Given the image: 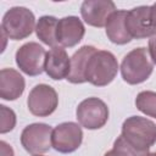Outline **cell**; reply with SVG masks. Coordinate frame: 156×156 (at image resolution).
Instances as JSON below:
<instances>
[{
    "label": "cell",
    "mask_w": 156,
    "mask_h": 156,
    "mask_svg": "<svg viewBox=\"0 0 156 156\" xmlns=\"http://www.w3.org/2000/svg\"><path fill=\"white\" fill-rule=\"evenodd\" d=\"M152 69L154 62L146 48H136L129 51L121 63L122 78L132 85L145 82L151 76Z\"/></svg>",
    "instance_id": "1"
},
{
    "label": "cell",
    "mask_w": 156,
    "mask_h": 156,
    "mask_svg": "<svg viewBox=\"0 0 156 156\" xmlns=\"http://www.w3.org/2000/svg\"><path fill=\"white\" fill-rule=\"evenodd\" d=\"M118 72V62L115 55L106 50H96L87 66L85 79L95 87L110 84Z\"/></svg>",
    "instance_id": "2"
},
{
    "label": "cell",
    "mask_w": 156,
    "mask_h": 156,
    "mask_svg": "<svg viewBox=\"0 0 156 156\" xmlns=\"http://www.w3.org/2000/svg\"><path fill=\"white\" fill-rule=\"evenodd\" d=\"M122 135L138 150L149 151L156 143V124L145 117L132 116L123 122Z\"/></svg>",
    "instance_id": "3"
},
{
    "label": "cell",
    "mask_w": 156,
    "mask_h": 156,
    "mask_svg": "<svg viewBox=\"0 0 156 156\" xmlns=\"http://www.w3.org/2000/svg\"><path fill=\"white\" fill-rule=\"evenodd\" d=\"M35 18L33 12L22 6L11 7L2 17L1 32L9 39L21 40L32 34L35 29Z\"/></svg>",
    "instance_id": "4"
},
{
    "label": "cell",
    "mask_w": 156,
    "mask_h": 156,
    "mask_svg": "<svg viewBox=\"0 0 156 156\" xmlns=\"http://www.w3.org/2000/svg\"><path fill=\"white\" fill-rule=\"evenodd\" d=\"M79 124L87 129H99L108 119V107L99 98H88L83 100L76 111Z\"/></svg>",
    "instance_id": "5"
},
{
    "label": "cell",
    "mask_w": 156,
    "mask_h": 156,
    "mask_svg": "<svg viewBox=\"0 0 156 156\" xmlns=\"http://www.w3.org/2000/svg\"><path fill=\"white\" fill-rule=\"evenodd\" d=\"M52 128L45 123H33L27 126L21 134V144L32 155H40L50 150Z\"/></svg>",
    "instance_id": "6"
},
{
    "label": "cell",
    "mask_w": 156,
    "mask_h": 156,
    "mask_svg": "<svg viewBox=\"0 0 156 156\" xmlns=\"http://www.w3.org/2000/svg\"><path fill=\"white\" fill-rule=\"evenodd\" d=\"M46 51L38 43L23 44L16 51V63L20 69L28 76H39L45 68Z\"/></svg>",
    "instance_id": "7"
},
{
    "label": "cell",
    "mask_w": 156,
    "mask_h": 156,
    "mask_svg": "<svg viewBox=\"0 0 156 156\" xmlns=\"http://www.w3.org/2000/svg\"><path fill=\"white\" fill-rule=\"evenodd\" d=\"M27 105L32 115L46 117L56 110L58 105V96L52 87L48 84H38L30 90Z\"/></svg>",
    "instance_id": "8"
},
{
    "label": "cell",
    "mask_w": 156,
    "mask_h": 156,
    "mask_svg": "<svg viewBox=\"0 0 156 156\" xmlns=\"http://www.w3.org/2000/svg\"><path fill=\"white\" fill-rule=\"evenodd\" d=\"M83 140L82 128L74 122H63L52 129L51 145L61 154L76 151Z\"/></svg>",
    "instance_id": "9"
},
{
    "label": "cell",
    "mask_w": 156,
    "mask_h": 156,
    "mask_svg": "<svg viewBox=\"0 0 156 156\" xmlns=\"http://www.w3.org/2000/svg\"><path fill=\"white\" fill-rule=\"evenodd\" d=\"M126 26L132 38L143 39L156 34L151 16V6H138L127 12Z\"/></svg>",
    "instance_id": "10"
},
{
    "label": "cell",
    "mask_w": 156,
    "mask_h": 156,
    "mask_svg": "<svg viewBox=\"0 0 156 156\" xmlns=\"http://www.w3.org/2000/svg\"><path fill=\"white\" fill-rule=\"evenodd\" d=\"M117 11L111 0H85L80 6V15L85 23L93 27H105L108 17Z\"/></svg>",
    "instance_id": "11"
},
{
    "label": "cell",
    "mask_w": 156,
    "mask_h": 156,
    "mask_svg": "<svg viewBox=\"0 0 156 156\" xmlns=\"http://www.w3.org/2000/svg\"><path fill=\"white\" fill-rule=\"evenodd\" d=\"M85 28L82 21L76 16H67L58 20L56 38L62 48H72L77 45L84 37Z\"/></svg>",
    "instance_id": "12"
},
{
    "label": "cell",
    "mask_w": 156,
    "mask_h": 156,
    "mask_svg": "<svg viewBox=\"0 0 156 156\" xmlns=\"http://www.w3.org/2000/svg\"><path fill=\"white\" fill-rule=\"evenodd\" d=\"M71 69V58L62 46H54L46 52L45 68L46 74L54 80L67 79Z\"/></svg>",
    "instance_id": "13"
},
{
    "label": "cell",
    "mask_w": 156,
    "mask_h": 156,
    "mask_svg": "<svg viewBox=\"0 0 156 156\" xmlns=\"http://www.w3.org/2000/svg\"><path fill=\"white\" fill-rule=\"evenodd\" d=\"M24 91V79L13 68L0 71V98L4 100H16Z\"/></svg>",
    "instance_id": "14"
},
{
    "label": "cell",
    "mask_w": 156,
    "mask_h": 156,
    "mask_svg": "<svg viewBox=\"0 0 156 156\" xmlns=\"http://www.w3.org/2000/svg\"><path fill=\"white\" fill-rule=\"evenodd\" d=\"M127 12L124 10H117L115 11L107 20L106 22V35L107 38L118 45H123L129 43L133 38L129 34L127 26H126V18H127Z\"/></svg>",
    "instance_id": "15"
},
{
    "label": "cell",
    "mask_w": 156,
    "mask_h": 156,
    "mask_svg": "<svg viewBox=\"0 0 156 156\" xmlns=\"http://www.w3.org/2000/svg\"><path fill=\"white\" fill-rule=\"evenodd\" d=\"M96 51V49L91 45H84L78 51L73 54L71 57V69L67 77V80L73 84H80L87 82L85 79V69L91 55Z\"/></svg>",
    "instance_id": "16"
},
{
    "label": "cell",
    "mask_w": 156,
    "mask_h": 156,
    "mask_svg": "<svg viewBox=\"0 0 156 156\" xmlns=\"http://www.w3.org/2000/svg\"><path fill=\"white\" fill-rule=\"evenodd\" d=\"M57 23L58 20L54 16H43L38 20L35 26V33L37 37L46 45L49 46H56L57 38H56V30H57Z\"/></svg>",
    "instance_id": "17"
},
{
    "label": "cell",
    "mask_w": 156,
    "mask_h": 156,
    "mask_svg": "<svg viewBox=\"0 0 156 156\" xmlns=\"http://www.w3.org/2000/svg\"><path fill=\"white\" fill-rule=\"evenodd\" d=\"M135 106L146 116L156 118V93L150 90L140 91L136 95Z\"/></svg>",
    "instance_id": "18"
},
{
    "label": "cell",
    "mask_w": 156,
    "mask_h": 156,
    "mask_svg": "<svg viewBox=\"0 0 156 156\" xmlns=\"http://www.w3.org/2000/svg\"><path fill=\"white\" fill-rule=\"evenodd\" d=\"M113 152L116 156H146L149 151H141L129 144L121 134L113 143Z\"/></svg>",
    "instance_id": "19"
},
{
    "label": "cell",
    "mask_w": 156,
    "mask_h": 156,
    "mask_svg": "<svg viewBox=\"0 0 156 156\" xmlns=\"http://www.w3.org/2000/svg\"><path fill=\"white\" fill-rule=\"evenodd\" d=\"M0 110H1L0 133L4 134V133H7V132L13 129V127L16 124V115L11 108H9V107H6L4 105L0 106Z\"/></svg>",
    "instance_id": "20"
},
{
    "label": "cell",
    "mask_w": 156,
    "mask_h": 156,
    "mask_svg": "<svg viewBox=\"0 0 156 156\" xmlns=\"http://www.w3.org/2000/svg\"><path fill=\"white\" fill-rule=\"evenodd\" d=\"M149 54L150 57L154 63H156V34H154L152 37H150L149 39Z\"/></svg>",
    "instance_id": "21"
},
{
    "label": "cell",
    "mask_w": 156,
    "mask_h": 156,
    "mask_svg": "<svg viewBox=\"0 0 156 156\" xmlns=\"http://www.w3.org/2000/svg\"><path fill=\"white\" fill-rule=\"evenodd\" d=\"M0 146H1V156H13V150L9 144H6L5 141H0Z\"/></svg>",
    "instance_id": "22"
},
{
    "label": "cell",
    "mask_w": 156,
    "mask_h": 156,
    "mask_svg": "<svg viewBox=\"0 0 156 156\" xmlns=\"http://www.w3.org/2000/svg\"><path fill=\"white\" fill-rule=\"evenodd\" d=\"M151 16H152V21H154V24L156 27V2L151 6Z\"/></svg>",
    "instance_id": "23"
},
{
    "label": "cell",
    "mask_w": 156,
    "mask_h": 156,
    "mask_svg": "<svg viewBox=\"0 0 156 156\" xmlns=\"http://www.w3.org/2000/svg\"><path fill=\"white\" fill-rule=\"evenodd\" d=\"M104 156H116V155H115L113 150H110V151H107V152H106V154H105Z\"/></svg>",
    "instance_id": "24"
},
{
    "label": "cell",
    "mask_w": 156,
    "mask_h": 156,
    "mask_svg": "<svg viewBox=\"0 0 156 156\" xmlns=\"http://www.w3.org/2000/svg\"><path fill=\"white\" fill-rule=\"evenodd\" d=\"M146 156H156V152H149Z\"/></svg>",
    "instance_id": "25"
},
{
    "label": "cell",
    "mask_w": 156,
    "mask_h": 156,
    "mask_svg": "<svg viewBox=\"0 0 156 156\" xmlns=\"http://www.w3.org/2000/svg\"><path fill=\"white\" fill-rule=\"evenodd\" d=\"M33 156H41V155H33Z\"/></svg>",
    "instance_id": "26"
}]
</instances>
